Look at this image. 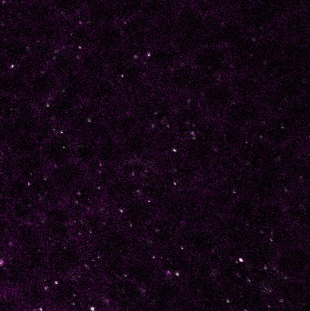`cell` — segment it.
I'll return each instance as SVG.
<instances>
[{
	"label": "cell",
	"mask_w": 310,
	"mask_h": 311,
	"mask_svg": "<svg viewBox=\"0 0 310 311\" xmlns=\"http://www.w3.org/2000/svg\"><path fill=\"white\" fill-rule=\"evenodd\" d=\"M31 17H33V19L36 21H46L48 16H49V11L47 8H44L41 6H36L32 8V10L30 11Z\"/></svg>",
	"instance_id": "obj_1"
},
{
	"label": "cell",
	"mask_w": 310,
	"mask_h": 311,
	"mask_svg": "<svg viewBox=\"0 0 310 311\" xmlns=\"http://www.w3.org/2000/svg\"><path fill=\"white\" fill-rule=\"evenodd\" d=\"M78 0H57L58 9L68 14L76 12L78 9Z\"/></svg>",
	"instance_id": "obj_2"
}]
</instances>
